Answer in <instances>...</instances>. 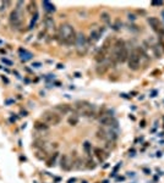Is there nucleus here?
<instances>
[{"label":"nucleus","instance_id":"4","mask_svg":"<svg viewBox=\"0 0 164 183\" xmlns=\"http://www.w3.org/2000/svg\"><path fill=\"white\" fill-rule=\"evenodd\" d=\"M76 51L77 54L80 56H83L86 55V52L88 51V38L86 37L83 33H79L77 34V38H76Z\"/></svg>","mask_w":164,"mask_h":183},{"label":"nucleus","instance_id":"7","mask_svg":"<svg viewBox=\"0 0 164 183\" xmlns=\"http://www.w3.org/2000/svg\"><path fill=\"white\" fill-rule=\"evenodd\" d=\"M9 21H10V24L12 26V28H20L22 26V14H21V11H19V10H14V11H11V14L9 16Z\"/></svg>","mask_w":164,"mask_h":183},{"label":"nucleus","instance_id":"29","mask_svg":"<svg viewBox=\"0 0 164 183\" xmlns=\"http://www.w3.org/2000/svg\"><path fill=\"white\" fill-rule=\"evenodd\" d=\"M129 18L130 20H135V16L134 15H129Z\"/></svg>","mask_w":164,"mask_h":183},{"label":"nucleus","instance_id":"19","mask_svg":"<svg viewBox=\"0 0 164 183\" xmlns=\"http://www.w3.org/2000/svg\"><path fill=\"white\" fill-rule=\"evenodd\" d=\"M38 16H39L38 11L34 12V15L32 16V20H31V22H30V26H28V30H33V28H34L36 22H37V20H38Z\"/></svg>","mask_w":164,"mask_h":183},{"label":"nucleus","instance_id":"2","mask_svg":"<svg viewBox=\"0 0 164 183\" xmlns=\"http://www.w3.org/2000/svg\"><path fill=\"white\" fill-rule=\"evenodd\" d=\"M129 58V50L126 47V43L122 39L115 40L113 44V54H112V61L113 64L116 62H128Z\"/></svg>","mask_w":164,"mask_h":183},{"label":"nucleus","instance_id":"21","mask_svg":"<svg viewBox=\"0 0 164 183\" xmlns=\"http://www.w3.org/2000/svg\"><path fill=\"white\" fill-rule=\"evenodd\" d=\"M67 123L70 125V126H73V127H75V126L79 123V117H77L76 115H73V116H70L67 119Z\"/></svg>","mask_w":164,"mask_h":183},{"label":"nucleus","instance_id":"20","mask_svg":"<svg viewBox=\"0 0 164 183\" xmlns=\"http://www.w3.org/2000/svg\"><path fill=\"white\" fill-rule=\"evenodd\" d=\"M44 24H46L47 28H53L54 27V20L50 16H47L46 18H44Z\"/></svg>","mask_w":164,"mask_h":183},{"label":"nucleus","instance_id":"31","mask_svg":"<svg viewBox=\"0 0 164 183\" xmlns=\"http://www.w3.org/2000/svg\"><path fill=\"white\" fill-rule=\"evenodd\" d=\"M58 68H64V65H61V64H59V65H58Z\"/></svg>","mask_w":164,"mask_h":183},{"label":"nucleus","instance_id":"34","mask_svg":"<svg viewBox=\"0 0 164 183\" xmlns=\"http://www.w3.org/2000/svg\"><path fill=\"white\" fill-rule=\"evenodd\" d=\"M82 183H88V182H86V181H83V182H82Z\"/></svg>","mask_w":164,"mask_h":183},{"label":"nucleus","instance_id":"30","mask_svg":"<svg viewBox=\"0 0 164 183\" xmlns=\"http://www.w3.org/2000/svg\"><path fill=\"white\" fill-rule=\"evenodd\" d=\"M152 5H162V3H152Z\"/></svg>","mask_w":164,"mask_h":183},{"label":"nucleus","instance_id":"16","mask_svg":"<svg viewBox=\"0 0 164 183\" xmlns=\"http://www.w3.org/2000/svg\"><path fill=\"white\" fill-rule=\"evenodd\" d=\"M56 110H58V111H60V115L61 113H67L69 111H70V106H69V105H65V104H63V105H58V106L55 108Z\"/></svg>","mask_w":164,"mask_h":183},{"label":"nucleus","instance_id":"6","mask_svg":"<svg viewBox=\"0 0 164 183\" xmlns=\"http://www.w3.org/2000/svg\"><path fill=\"white\" fill-rule=\"evenodd\" d=\"M112 47L110 45V40H105L104 44H103V47H102L99 50L97 51V54L96 56H94V60L97 61L98 64H103L105 59H106V55H108V52H109V48Z\"/></svg>","mask_w":164,"mask_h":183},{"label":"nucleus","instance_id":"23","mask_svg":"<svg viewBox=\"0 0 164 183\" xmlns=\"http://www.w3.org/2000/svg\"><path fill=\"white\" fill-rule=\"evenodd\" d=\"M83 150L86 152V154L91 155V153H92V144L89 143V142H85V143H83Z\"/></svg>","mask_w":164,"mask_h":183},{"label":"nucleus","instance_id":"8","mask_svg":"<svg viewBox=\"0 0 164 183\" xmlns=\"http://www.w3.org/2000/svg\"><path fill=\"white\" fill-rule=\"evenodd\" d=\"M147 21H148V24L155 33L159 34L161 37L164 35V27H163V24L161 23V21H159L157 17H148Z\"/></svg>","mask_w":164,"mask_h":183},{"label":"nucleus","instance_id":"15","mask_svg":"<svg viewBox=\"0 0 164 183\" xmlns=\"http://www.w3.org/2000/svg\"><path fill=\"white\" fill-rule=\"evenodd\" d=\"M42 5H43L44 10H46L47 12H54L55 11V5H54V4H52L50 1H47V0H44V1L42 3Z\"/></svg>","mask_w":164,"mask_h":183},{"label":"nucleus","instance_id":"11","mask_svg":"<svg viewBox=\"0 0 164 183\" xmlns=\"http://www.w3.org/2000/svg\"><path fill=\"white\" fill-rule=\"evenodd\" d=\"M99 123L103 125V126H115L116 125V121L114 120L113 116L104 115V116H102L101 119H99Z\"/></svg>","mask_w":164,"mask_h":183},{"label":"nucleus","instance_id":"12","mask_svg":"<svg viewBox=\"0 0 164 183\" xmlns=\"http://www.w3.org/2000/svg\"><path fill=\"white\" fill-rule=\"evenodd\" d=\"M93 153H94V155L97 156V159L99 160L101 162H103L105 160V157L108 156V154H105V152L103 149H101V148H93Z\"/></svg>","mask_w":164,"mask_h":183},{"label":"nucleus","instance_id":"25","mask_svg":"<svg viewBox=\"0 0 164 183\" xmlns=\"http://www.w3.org/2000/svg\"><path fill=\"white\" fill-rule=\"evenodd\" d=\"M86 166H87V169H89V170H94V169H96V166H97V164L92 160V159H88V160H87V165H86Z\"/></svg>","mask_w":164,"mask_h":183},{"label":"nucleus","instance_id":"14","mask_svg":"<svg viewBox=\"0 0 164 183\" xmlns=\"http://www.w3.org/2000/svg\"><path fill=\"white\" fill-rule=\"evenodd\" d=\"M19 51H20V55H21L20 58H21L22 61H27V60H31L32 58H33V55H32L31 52H28L27 50H24V49H22V48H20Z\"/></svg>","mask_w":164,"mask_h":183},{"label":"nucleus","instance_id":"35","mask_svg":"<svg viewBox=\"0 0 164 183\" xmlns=\"http://www.w3.org/2000/svg\"><path fill=\"white\" fill-rule=\"evenodd\" d=\"M0 44H1V40H0Z\"/></svg>","mask_w":164,"mask_h":183},{"label":"nucleus","instance_id":"3","mask_svg":"<svg viewBox=\"0 0 164 183\" xmlns=\"http://www.w3.org/2000/svg\"><path fill=\"white\" fill-rule=\"evenodd\" d=\"M128 65H129V68L132 71H137L140 68V65H141V49L140 48H136L131 52H129Z\"/></svg>","mask_w":164,"mask_h":183},{"label":"nucleus","instance_id":"18","mask_svg":"<svg viewBox=\"0 0 164 183\" xmlns=\"http://www.w3.org/2000/svg\"><path fill=\"white\" fill-rule=\"evenodd\" d=\"M56 157H58V153H54V154H53V156L47 161V166H48V167H54V166H55V161H56Z\"/></svg>","mask_w":164,"mask_h":183},{"label":"nucleus","instance_id":"10","mask_svg":"<svg viewBox=\"0 0 164 183\" xmlns=\"http://www.w3.org/2000/svg\"><path fill=\"white\" fill-rule=\"evenodd\" d=\"M60 167L65 171H70L72 167V162L70 161V159L66 154H63V156L60 159Z\"/></svg>","mask_w":164,"mask_h":183},{"label":"nucleus","instance_id":"28","mask_svg":"<svg viewBox=\"0 0 164 183\" xmlns=\"http://www.w3.org/2000/svg\"><path fill=\"white\" fill-rule=\"evenodd\" d=\"M32 66H34V67H40V66H42V64H40V62H33V64H32Z\"/></svg>","mask_w":164,"mask_h":183},{"label":"nucleus","instance_id":"24","mask_svg":"<svg viewBox=\"0 0 164 183\" xmlns=\"http://www.w3.org/2000/svg\"><path fill=\"white\" fill-rule=\"evenodd\" d=\"M106 70H108V66H104V65L101 64V66L97 67V73L98 75H103V73L106 72Z\"/></svg>","mask_w":164,"mask_h":183},{"label":"nucleus","instance_id":"33","mask_svg":"<svg viewBox=\"0 0 164 183\" xmlns=\"http://www.w3.org/2000/svg\"><path fill=\"white\" fill-rule=\"evenodd\" d=\"M162 16H163V20H164V10L162 11Z\"/></svg>","mask_w":164,"mask_h":183},{"label":"nucleus","instance_id":"32","mask_svg":"<svg viewBox=\"0 0 164 183\" xmlns=\"http://www.w3.org/2000/svg\"><path fill=\"white\" fill-rule=\"evenodd\" d=\"M75 76H76V77H81V75H80L79 72H76V73H75Z\"/></svg>","mask_w":164,"mask_h":183},{"label":"nucleus","instance_id":"27","mask_svg":"<svg viewBox=\"0 0 164 183\" xmlns=\"http://www.w3.org/2000/svg\"><path fill=\"white\" fill-rule=\"evenodd\" d=\"M3 62L5 64V65H7V66H12V61L7 60V59H5V58H3Z\"/></svg>","mask_w":164,"mask_h":183},{"label":"nucleus","instance_id":"13","mask_svg":"<svg viewBox=\"0 0 164 183\" xmlns=\"http://www.w3.org/2000/svg\"><path fill=\"white\" fill-rule=\"evenodd\" d=\"M34 128L37 129V131H39V132H46V131L49 129V125H47L44 121L39 120V121L34 122Z\"/></svg>","mask_w":164,"mask_h":183},{"label":"nucleus","instance_id":"1","mask_svg":"<svg viewBox=\"0 0 164 183\" xmlns=\"http://www.w3.org/2000/svg\"><path fill=\"white\" fill-rule=\"evenodd\" d=\"M54 38L58 40V43L60 45H75L76 44V38L77 33L73 28L72 24L70 23H63L59 28L56 30V33Z\"/></svg>","mask_w":164,"mask_h":183},{"label":"nucleus","instance_id":"22","mask_svg":"<svg viewBox=\"0 0 164 183\" xmlns=\"http://www.w3.org/2000/svg\"><path fill=\"white\" fill-rule=\"evenodd\" d=\"M97 138H99V139H108V136H106V132L104 131V129H98L97 133H96Z\"/></svg>","mask_w":164,"mask_h":183},{"label":"nucleus","instance_id":"17","mask_svg":"<svg viewBox=\"0 0 164 183\" xmlns=\"http://www.w3.org/2000/svg\"><path fill=\"white\" fill-rule=\"evenodd\" d=\"M101 20L105 24H110V22H112V18H110V15L108 14V12H102L101 14Z\"/></svg>","mask_w":164,"mask_h":183},{"label":"nucleus","instance_id":"26","mask_svg":"<svg viewBox=\"0 0 164 183\" xmlns=\"http://www.w3.org/2000/svg\"><path fill=\"white\" fill-rule=\"evenodd\" d=\"M28 5H30V7H28V11H30L31 14H33V11L37 12V7H36L37 4H36V3H30Z\"/></svg>","mask_w":164,"mask_h":183},{"label":"nucleus","instance_id":"9","mask_svg":"<svg viewBox=\"0 0 164 183\" xmlns=\"http://www.w3.org/2000/svg\"><path fill=\"white\" fill-rule=\"evenodd\" d=\"M104 31H105V28L104 27H102L99 28V30H92L91 31V33H89V38H88V43L89 44H94V43H97L98 40H99V38L102 37V34L104 33Z\"/></svg>","mask_w":164,"mask_h":183},{"label":"nucleus","instance_id":"5","mask_svg":"<svg viewBox=\"0 0 164 183\" xmlns=\"http://www.w3.org/2000/svg\"><path fill=\"white\" fill-rule=\"evenodd\" d=\"M42 121L49 126H58L61 122V115L55 111H46L42 115Z\"/></svg>","mask_w":164,"mask_h":183}]
</instances>
